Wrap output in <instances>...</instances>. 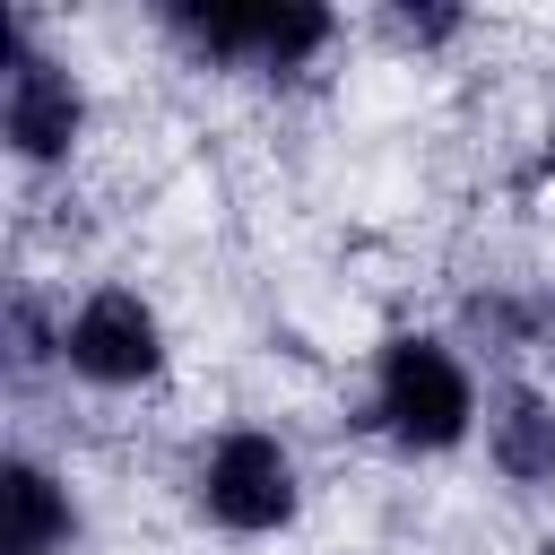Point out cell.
<instances>
[{
    "mask_svg": "<svg viewBox=\"0 0 555 555\" xmlns=\"http://www.w3.org/2000/svg\"><path fill=\"white\" fill-rule=\"evenodd\" d=\"M69 529L61 494L43 468H9V555H52V538Z\"/></svg>",
    "mask_w": 555,
    "mask_h": 555,
    "instance_id": "7",
    "label": "cell"
},
{
    "mask_svg": "<svg viewBox=\"0 0 555 555\" xmlns=\"http://www.w3.org/2000/svg\"><path fill=\"white\" fill-rule=\"evenodd\" d=\"M208 512H217L225 529H278V520L295 512V468H286V451H278L269 434L217 442V460H208Z\"/></svg>",
    "mask_w": 555,
    "mask_h": 555,
    "instance_id": "2",
    "label": "cell"
},
{
    "mask_svg": "<svg viewBox=\"0 0 555 555\" xmlns=\"http://www.w3.org/2000/svg\"><path fill=\"white\" fill-rule=\"evenodd\" d=\"M182 35H199L208 52H251V61H295L330 35L321 9H182Z\"/></svg>",
    "mask_w": 555,
    "mask_h": 555,
    "instance_id": "4",
    "label": "cell"
},
{
    "mask_svg": "<svg viewBox=\"0 0 555 555\" xmlns=\"http://www.w3.org/2000/svg\"><path fill=\"white\" fill-rule=\"evenodd\" d=\"M494 460L512 477H555V408L529 399V390H512L503 416H494Z\"/></svg>",
    "mask_w": 555,
    "mask_h": 555,
    "instance_id": "6",
    "label": "cell"
},
{
    "mask_svg": "<svg viewBox=\"0 0 555 555\" xmlns=\"http://www.w3.org/2000/svg\"><path fill=\"white\" fill-rule=\"evenodd\" d=\"M69 130H78V87L17 43V61H9V139H17L26 156H61Z\"/></svg>",
    "mask_w": 555,
    "mask_h": 555,
    "instance_id": "5",
    "label": "cell"
},
{
    "mask_svg": "<svg viewBox=\"0 0 555 555\" xmlns=\"http://www.w3.org/2000/svg\"><path fill=\"white\" fill-rule=\"evenodd\" d=\"M69 364L95 373V382H139V373H156V321H147V304L121 295V286H104V295L69 321Z\"/></svg>",
    "mask_w": 555,
    "mask_h": 555,
    "instance_id": "3",
    "label": "cell"
},
{
    "mask_svg": "<svg viewBox=\"0 0 555 555\" xmlns=\"http://www.w3.org/2000/svg\"><path fill=\"white\" fill-rule=\"evenodd\" d=\"M382 425H390L399 442H425V451L460 442V425H468V382H460V364H451L434 338H399V347L382 356Z\"/></svg>",
    "mask_w": 555,
    "mask_h": 555,
    "instance_id": "1",
    "label": "cell"
}]
</instances>
